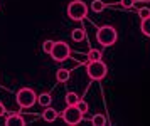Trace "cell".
Instances as JSON below:
<instances>
[{"label": "cell", "instance_id": "cell-14", "mask_svg": "<svg viewBox=\"0 0 150 126\" xmlns=\"http://www.w3.org/2000/svg\"><path fill=\"white\" fill-rule=\"evenodd\" d=\"M140 30L143 32V35L150 37V17H147V19H142V24H140Z\"/></svg>", "mask_w": 150, "mask_h": 126}, {"label": "cell", "instance_id": "cell-5", "mask_svg": "<svg viewBox=\"0 0 150 126\" xmlns=\"http://www.w3.org/2000/svg\"><path fill=\"white\" fill-rule=\"evenodd\" d=\"M86 71L93 81H101L106 76V64L103 61H89Z\"/></svg>", "mask_w": 150, "mask_h": 126}, {"label": "cell", "instance_id": "cell-18", "mask_svg": "<svg viewBox=\"0 0 150 126\" xmlns=\"http://www.w3.org/2000/svg\"><path fill=\"white\" fill-rule=\"evenodd\" d=\"M138 17H140V19H147V17H150V8L149 7H142V8H138Z\"/></svg>", "mask_w": 150, "mask_h": 126}, {"label": "cell", "instance_id": "cell-1", "mask_svg": "<svg viewBox=\"0 0 150 126\" xmlns=\"http://www.w3.org/2000/svg\"><path fill=\"white\" fill-rule=\"evenodd\" d=\"M68 15H69L71 20L81 22V20H84L86 15H88V5H86L83 0H73L68 5Z\"/></svg>", "mask_w": 150, "mask_h": 126}, {"label": "cell", "instance_id": "cell-2", "mask_svg": "<svg viewBox=\"0 0 150 126\" xmlns=\"http://www.w3.org/2000/svg\"><path fill=\"white\" fill-rule=\"evenodd\" d=\"M96 39H98V42H100L103 47H110L116 42L118 34H116V30L111 25H105V27H101V29H98Z\"/></svg>", "mask_w": 150, "mask_h": 126}, {"label": "cell", "instance_id": "cell-4", "mask_svg": "<svg viewBox=\"0 0 150 126\" xmlns=\"http://www.w3.org/2000/svg\"><path fill=\"white\" fill-rule=\"evenodd\" d=\"M15 98H17V104L21 108H32L35 104V101H37V96H35V93L30 87L19 89V93H17Z\"/></svg>", "mask_w": 150, "mask_h": 126}, {"label": "cell", "instance_id": "cell-3", "mask_svg": "<svg viewBox=\"0 0 150 126\" xmlns=\"http://www.w3.org/2000/svg\"><path fill=\"white\" fill-rule=\"evenodd\" d=\"M71 56V47L64 42V40H57L54 42V47L51 51V57L56 61V62H64L66 59H69Z\"/></svg>", "mask_w": 150, "mask_h": 126}, {"label": "cell", "instance_id": "cell-19", "mask_svg": "<svg viewBox=\"0 0 150 126\" xmlns=\"http://www.w3.org/2000/svg\"><path fill=\"white\" fill-rule=\"evenodd\" d=\"M76 106H78L79 109H81V113H83V114H86V113H88V103H86V101L79 99V101H78V104H76Z\"/></svg>", "mask_w": 150, "mask_h": 126}, {"label": "cell", "instance_id": "cell-16", "mask_svg": "<svg viewBox=\"0 0 150 126\" xmlns=\"http://www.w3.org/2000/svg\"><path fill=\"white\" fill-rule=\"evenodd\" d=\"M89 61H101V51L98 49H91L88 52V62Z\"/></svg>", "mask_w": 150, "mask_h": 126}, {"label": "cell", "instance_id": "cell-10", "mask_svg": "<svg viewBox=\"0 0 150 126\" xmlns=\"http://www.w3.org/2000/svg\"><path fill=\"white\" fill-rule=\"evenodd\" d=\"M37 103L41 104V106H49L51 103H52V98H51V94H47V93H44V94H41V96H37Z\"/></svg>", "mask_w": 150, "mask_h": 126}, {"label": "cell", "instance_id": "cell-12", "mask_svg": "<svg viewBox=\"0 0 150 126\" xmlns=\"http://www.w3.org/2000/svg\"><path fill=\"white\" fill-rule=\"evenodd\" d=\"M91 10L95 13L103 12V10H105V2H103V0H93V2H91Z\"/></svg>", "mask_w": 150, "mask_h": 126}, {"label": "cell", "instance_id": "cell-21", "mask_svg": "<svg viewBox=\"0 0 150 126\" xmlns=\"http://www.w3.org/2000/svg\"><path fill=\"white\" fill-rule=\"evenodd\" d=\"M4 114H5V106H4V104L0 103V118H2Z\"/></svg>", "mask_w": 150, "mask_h": 126}, {"label": "cell", "instance_id": "cell-20", "mask_svg": "<svg viewBox=\"0 0 150 126\" xmlns=\"http://www.w3.org/2000/svg\"><path fill=\"white\" fill-rule=\"evenodd\" d=\"M120 4H122L123 8H132V7H133V4H135V0H122Z\"/></svg>", "mask_w": 150, "mask_h": 126}, {"label": "cell", "instance_id": "cell-9", "mask_svg": "<svg viewBox=\"0 0 150 126\" xmlns=\"http://www.w3.org/2000/svg\"><path fill=\"white\" fill-rule=\"evenodd\" d=\"M69 76H71V73H69V69H57L56 71V79L59 81V82H66V81H69Z\"/></svg>", "mask_w": 150, "mask_h": 126}, {"label": "cell", "instance_id": "cell-6", "mask_svg": "<svg viewBox=\"0 0 150 126\" xmlns=\"http://www.w3.org/2000/svg\"><path fill=\"white\" fill-rule=\"evenodd\" d=\"M62 120L66 121L68 125H71V126H74V125H78V123H81V120H83V113H81V109L76 106H68L64 111H62Z\"/></svg>", "mask_w": 150, "mask_h": 126}, {"label": "cell", "instance_id": "cell-17", "mask_svg": "<svg viewBox=\"0 0 150 126\" xmlns=\"http://www.w3.org/2000/svg\"><path fill=\"white\" fill-rule=\"evenodd\" d=\"M52 47H54V40H44V42H42V51L46 54H51Z\"/></svg>", "mask_w": 150, "mask_h": 126}, {"label": "cell", "instance_id": "cell-7", "mask_svg": "<svg viewBox=\"0 0 150 126\" xmlns=\"http://www.w3.org/2000/svg\"><path fill=\"white\" fill-rule=\"evenodd\" d=\"M57 111H56L54 108H49V106H46V109L42 111V118H44V121H47V123H52V121H56L57 120Z\"/></svg>", "mask_w": 150, "mask_h": 126}, {"label": "cell", "instance_id": "cell-8", "mask_svg": "<svg viewBox=\"0 0 150 126\" xmlns=\"http://www.w3.org/2000/svg\"><path fill=\"white\" fill-rule=\"evenodd\" d=\"M5 125L7 126H24L25 125V121H24V118L22 116H19V114H10V116H7V120H5Z\"/></svg>", "mask_w": 150, "mask_h": 126}, {"label": "cell", "instance_id": "cell-13", "mask_svg": "<svg viewBox=\"0 0 150 126\" xmlns=\"http://www.w3.org/2000/svg\"><path fill=\"white\" fill-rule=\"evenodd\" d=\"M79 99H81V98H79L76 93H68L66 94V104H68V106H74V104H78V101Z\"/></svg>", "mask_w": 150, "mask_h": 126}, {"label": "cell", "instance_id": "cell-15", "mask_svg": "<svg viewBox=\"0 0 150 126\" xmlns=\"http://www.w3.org/2000/svg\"><path fill=\"white\" fill-rule=\"evenodd\" d=\"M91 123L95 126H105L106 125V118H105L103 114H95V116L91 118Z\"/></svg>", "mask_w": 150, "mask_h": 126}, {"label": "cell", "instance_id": "cell-11", "mask_svg": "<svg viewBox=\"0 0 150 126\" xmlns=\"http://www.w3.org/2000/svg\"><path fill=\"white\" fill-rule=\"evenodd\" d=\"M71 37H73L74 42H81V40L86 37V32H84V29H74L73 34H71Z\"/></svg>", "mask_w": 150, "mask_h": 126}]
</instances>
